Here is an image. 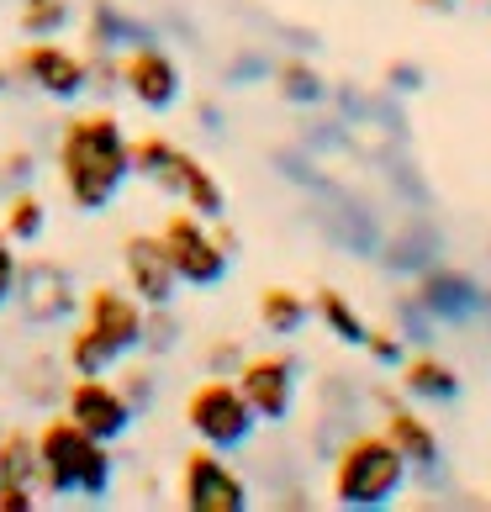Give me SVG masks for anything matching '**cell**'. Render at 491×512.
I'll list each match as a JSON object with an SVG mask.
<instances>
[{
    "label": "cell",
    "mask_w": 491,
    "mask_h": 512,
    "mask_svg": "<svg viewBox=\"0 0 491 512\" xmlns=\"http://www.w3.org/2000/svg\"><path fill=\"white\" fill-rule=\"evenodd\" d=\"M312 317L323 322V328L338 338V344H349V349H360V344H365V328H370V322H365V312L354 307L344 291L323 286V291L312 296Z\"/></svg>",
    "instance_id": "20"
},
{
    "label": "cell",
    "mask_w": 491,
    "mask_h": 512,
    "mask_svg": "<svg viewBox=\"0 0 491 512\" xmlns=\"http://www.w3.org/2000/svg\"><path fill=\"white\" fill-rule=\"evenodd\" d=\"M85 32H90V48H96V53H122V37H132V22L111 6V0H96Z\"/></svg>",
    "instance_id": "23"
},
{
    "label": "cell",
    "mask_w": 491,
    "mask_h": 512,
    "mask_svg": "<svg viewBox=\"0 0 491 512\" xmlns=\"http://www.w3.org/2000/svg\"><path fill=\"white\" fill-rule=\"evenodd\" d=\"M16 301H22L27 322H64L80 307V291H74L64 264L32 259V264H22V275H16Z\"/></svg>",
    "instance_id": "14"
},
{
    "label": "cell",
    "mask_w": 491,
    "mask_h": 512,
    "mask_svg": "<svg viewBox=\"0 0 491 512\" xmlns=\"http://www.w3.org/2000/svg\"><path fill=\"white\" fill-rule=\"evenodd\" d=\"M53 169L74 212L96 217L122 196V185L132 180V138L117 111L90 106L74 111L59 127V148H53Z\"/></svg>",
    "instance_id": "1"
},
{
    "label": "cell",
    "mask_w": 491,
    "mask_h": 512,
    "mask_svg": "<svg viewBox=\"0 0 491 512\" xmlns=\"http://www.w3.org/2000/svg\"><path fill=\"white\" fill-rule=\"evenodd\" d=\"M117 80L143 111H169L185 96L180 59L159 43H132L127 53H117Z\"/></svg>",
    "instance_id": "11"
},
{
    "label": "cell",
    "mask_w": 491,
    "mask_h": 512,
    "mask_svg": "<svg viewBox=\"0 0 491 512\" xmlns=\"http://www.w3.org/2000/svg\"><path fill=\"white\" fill-rule=\"evenodd\" d=\"M360 349H365L381 370H396V365L407 359V344H402V333H396V328H365V344H360Z\"/></svg>",
    "instance_id": "25"
},
{
    "label": "cell",
    "mask_w": 491,
    "mask_h": 512,
    "mask_svg": "<svg viewBox=\"0 0 491 512\" xmlns=\"http://www.w3.org/2000/svg\"><path fill=\"white\" fill-rule=\"evenodd\" d=\"M185 428H191L196 444L233 454L259 433V417H254L249 396L238 391L233 375H206V381H196L191 396H185Z\"/></svg>",
    "instance_id": "6"
},
{
    "label": "cell",
    "mask_w": 491,
    "mask_h": 512,
    "mask_svg": "<svg viewBox=\"0 0 491 512\" xmlns=\"http://www.w3.org/2000/svg\"><path fill=\"white\" fill-rule=\"evenodd\" d=\"M69 16H74L69 0H22L16 27H22V37H59L69 27Z\"/></svg>",
    "instance_id": "22"
},
{
    "label": "cell",
    "mask_w": 491,
    "mask_h": 512,
    "mask_svg": "<svg viewBox=\"0 0 491 512\" xmlns=\"http://www.w3.org/2000/svg\"><path fill=\"white\" fill-rule=\"evenodd\" d=\"M16 275H22V254H16V243L0 233V312L16 301Z\"/></svg>",
    "instance_id": "27"
},
{
    "label": "cell",
    "mask_w": 491,
    "mask_h": 512,
    "mask_svg": "<svg viewBox=\"0 0 491 512\" xmlns=\"http://www.w3.org/2000/svg\"><path fill=\"white\" fill-rule=\"evenodd\" d=\"M402 391H407V402H433V407H449V402H460V370L449 365V359L439 354H407L402 365Z\"/></svg>",
    "instance_id": "17"
},
{
    "label": "cell",
    "mask_w": 491,
    "mask_h": 512,
    "mask_svg": "<svg viewBox=\"0 0 491 512\" xmlns=\"http://www.w3.org/2000/svg\"><path fill=\"white\" fill-rule=\"evenodd\" d=\"M381 402H386V423H381V433L396 444V454H402L412 470H439V460H444L439 428H433L412 402H396V396H386V391H381Z\"/></svg>",
    "instance_id": "15"
},
{
    "label": "cell",
    "mask_w": 491,
    "mask_h": 512,
    "mask_svg": "<svg viewBox=\"0 0 491 512\" xmlns=\"http://www.w3.org/2000/svg\"><path fill=\"white\" fill-rule=\"evenodd\" d=\"M0 481L43 486V465H37V439L27 428H0Z\"/></svg>",
    "instance_id": "21"
},
{
    "label": "cell",
    "mask_w": 491,
    "mask_h": 512,
    "mask_svg": "<svg viewBox=\"0 0 491 512\" xmlns=\"http://www.w3.org/2000/svg\"><path fill=\"white\" fill-rule=\"evenodd\" d=\"M122 391L132 396V407H148V396H154V370H143V365H132V370H122Z\"/></svg>",
    "instance_id": "30"
},
{
    "label": "cell",
    "mask_w": 491,
    "mask_h": 512,
    "mask_svg": "<svg viewBox=\"0 0 491 512\" xmlns=\"http://www.w3.org/2000/svg\"><path fill=\"white\" fill-rule=\"evenodd\" d=\"M11 85V59H0V90Z\"/></svg>",
    "instance_id": "33"
},
{
    "label": "cell",
    "mask_w": 491,
    "mask_h": 512,
    "mask_svg": "<svg viewBox=\"0 0 491 512\" xmlns=\"http://www.w3.org/2000/svg\"><path fill=\"white\" fill-rule=\"evenodd\" d=\"M412 301H418L428 317H439V322H460V317H470L481 307V286L470 275H460V270H428V275H418Z\"/></svg>",
    "instance_id": "16"
},
{
    "label": "cell",
    "mask_w": 491,
    "mask_h": 512,
    "mask_svg": "<svg viewBox=\"0 0 491 512\" xmlns=\"http://www.w3.org/2000/svg\"><path fill=\"white\" fill-rule=\"evenodd\" d=\"M148 307L127 286H90L80 301V322L64 338V365L69 375H106L127 354L143 349Z\"/></svg>",
    "instance_id": "2"
},
{
    "label": "cell",
    "mask_w": 491,
    "mask_h": 512,
    "mask_svg": "<svg viewBox=\"0 0 491 512\" xmlns=\"http://www.w3.org/2000/svg\"><path fill=\"white\" fill-rule=\"evenodd\" d=\"M0 428H6V423H0Z\"/></svg>",
    "instance_id": "35"
},
{
    "label": "cell",
    "mask_w": 491,
    "mask_h": 512,
    "mask_svg": "<svg viewBox=\"0 0 491 512\" xmlns=\"http://www.w3.org/2000/svg\"><path fill=\"white\" fill-rule=\"evenodd\" d=\"M238 391L249 396V407L259 423H286V417L296 412V359L291 354H243L238 370H233Z\"/></svg>",
    "instance_id": "12"
},
{
    "label": "cell",
    "mask_w": 491,
    "mask_h": 512,
    "mask_svg": "<svg viewBox=\"0 0 491 512\" xmlns=\"http://www.w3.org/2000/svg\"><path fill=\"white\" fill-rule=\"evenodd\" d=\"M275 85H280V96L296 101V106H312V101H323V74H317L307 59H286L275 69Z\"/></svg>",
    "instance_id": "24"
},
{
    "label": "cell",
    "mask_w": 491,
    "mask_h": 512,
    "mask_svg": "<svg viewBox=\"0 0 491 512\" xmlns=\"http://www.w3.org/2000/svg\"><path fill=\"white\" fill-rule=\"evenodd\" d=\"M59 412L69 417V423H80L90 439H101V444L127 439L132 423H138L132 396L111 381V375H69L64 396H59Z\"/></svg>",
    "instance_id": "9"
},
{
    "label": "cell",
    "mask_w": 491,
    "mask_h": 512,
    "mask_svg": "<svg viewBox=\"0 0 491 512\" xmlns=\"http://www.w3.org/2000/svg\"><path fill=\"white\" fill-rule=\"evenodd\" d=\"M43 486H22V481H0V512H37Z\"/></svg>",
    "instance_id": "29"
},
{
    "label": "cell",
    "mask_w": 491,
    "mask_h": 512,
    "mask_svg": "<svg viewBox=\"0 0 491 512\" xmlns=\"http://www.w3.org/2000/svg\"><path fill=\"white\" fill-rule=\"evenodd\" d=\"M307 317H312V301L291 286H270L259 296V328L270 338H296L307 328Z\"/></svg>",
    "instance_id": "19"
},
{
    "label": "cell",
    "mask_w": 491,
    "mask_h": 512,
    "mask_svg": "<svg viewBox=\"0 0 491 512\" xmlns=\"http://www.w3.org/2000/svg\"><path fill=\"white\" fill-rule=\"evenodd\" d=\"M249 481L228 465L222 449L196 444L180 460V507L185 512H249Z\"/></svg>",
    "instance_id": "10"
},
{
    "label": "cell",
    "mask_w": 491,
    "mask_h": 512,
    "mask_svg": "<svg viewBox=\"0 0 491 512\" xmlns=\"http://www.w3.org/2000/svg\"><path fill=\"white\" fill-rule=\"evenodd\" d=\"M0 233H6L11 243H37L48 233V201L37 196L32 185L6 191V201H0Z\"/></svg>",
    "instance_id": "18"
},
{
    "label": "cell",
    "mask_w": 491,
    "mask_h": 512,
    "mask_svg": "<svg viewBox=\"0 0 491 512\" xmlns=\"http://www.w3.org/2000/svg\"><path fill=\"white\" fill-rule=\"evenodd\" d=\"M433 6H455V0H433Z\"/></svg>",
    "instance_id": "34"
},
{
    "label": "cell",
    "mask_w": 491,
    "mask_h": 512,
    "mask_svg": "<svg viewBox=\"0 0 491 512\" xmlns=\"http://www.w3.org/2000/svg\"><path fill=\"white\" fill-rule=\"evenodd\" d=\"M132 175L154 180L164 196H175L185 212H196L206 222L228 217V191H222V180L206 169V159H196L191 148H180L175 138H164V132L132 138Z\"/></svg>",
    "instance_id": "5"
},
{
    "label": "cell",
    "mask_w": 491,
    "mask_h": 512,
    "mask_svg": "<svg viewBox=\"0 0 491 512\" xmlns=\"http://www.w3.org/2000/svg\"><path fill=\"white\" fill-rule=\"evenodd\" d=\"M238 359H243V349L233 344V338H217V344L206 349V370H212V375H233Z\"/></svg>",
    "instance_id": "31"
},
{
    "label": "cell",
    "mask_w": 491,
    "mask_h": 512,
    "mask_svg": "<svg viewBox=\"0 0 491 512\" xmlns=\"http://www.w3.org/2000/svg\"><path fill=\"white\" fill-rule=\"evenodd\" d=\"M16 185H32V154L27 148L0 154V191H16Z\"/></svg>",
    "instance_id": "28"
},
{
    "label": "cell",
    "mask_w": 491,
    "mask_h": 512,
    "mask_svg": "<svg viewBox=\"0 0 491 512\" xmlns=\"http://www.w3.org/2000/svg\"><path fill=\"white\" fill-rule=\"evenodd\" d=\"M180 322L169 307H148V328H143V349H175Z\"/></svg>",
    "instance_id": "26"
},
{
    "label": "cell",
    "mask_w": 491,
    "mask_h": 512,
    "mask_svg": "<svg viewBox=\"0 0 491 512\" xmlns=\"http://www.w3.org/2000/svg\"><path fill=\"white\" fill-rule=\"evenodd\" d=\"M407 476H412V465L396 454V444L386 433H354V439H344L333 454L328 497L349 512H381L402 497Z\"/></svg>",
    "instance_id": "4"
},
{
    "label": "cell",
    "mask_w": 491,
    "mask_h": 512,
    "mask_svg": "<svg viewBox=\"0 0 491 512\" xmlns=\"http://www.w3.org/2000/svg\"><path fill=\"white\" fill-rule=\"evenodd\" d=\"M32 439H37V465H43L48 497L101 502L111 491V481H117V454H111V444L90 439V433L80 423H69L64 412H53Z\"/></svg>",
    "instance_id": "3"
},
{
    "label": "cell",
    "mask_w": 491,
    "mask_h": 512,
    "mask_svg": "<svg viewBox=\"0 0 491 512\" xmlns=\"http://www.w3.org/2000/svg\"><path fill=\"white\" fill-rule=\"evenodd\" d=\"M11 69L22 74V80L37 90V96L59 101V106H74L90 96V80H96V59L80 48L59 43V37H27L22 48H16Z\"/></svg>",
    "instance_id": "7"
},
{
    "label": "cell",
    "mask_w": 491,
    "mask_h": 512,
    "mask_svg": "<svg viewBox=\"0 0 491 512\" xmlns=\"http://www.w3.org/2000/svg\"><path fill=\"white\" fill-rule=\"evenodd\" d=\"M159 243H164L169 264H175L180 286H191V291H217L222 280H228V270H233V254L217 243L212 222L196 217V212H185V206L164 217Z\"/></svg>",
    "instance_id": "8"
},
{
    "label": "cell",
    "mask_w": 491,
    "mask_h": 512,
    "mask_svg": "<svg viewBox=\"0 0 491 512\" xmlns=\"http://www.w3.org/2000/svg\"><path fill=\"white\" fill-rule=\"evenodd\" d=\"M396 85L412 90V85H423V80H418V69H412V64H396Z\"/></svg>",
    "instance_id": "32"
},
{
    "label": "cell",
    "mask_w": 491,
    "mask_h": 512,
    "mask_svg": "<svg viewBox=\"0 0 491 512\" xmlns=\"http://www.w3.org/2000/svg\"><path fill=\"white\" fill-rule=\"evenodd\" d=\"M122 286L143 301V307H169L180 291V275L175 264H169L159 233H127L122 238Z\"/></svg>",
    "instance_id": "13"
}]
</instances>
